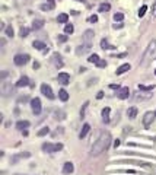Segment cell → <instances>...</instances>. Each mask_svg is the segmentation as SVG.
<instances>
[{"mask_svg": "<svg viewBox=\"0 0 156 175\" xmlns=\"http://www.w3.org/2000/svg\"><path fill=\"white\" fill-rule=\"evenodd\" d=\"M109 144H111V134H109L108 131H102V133L99 134V137L96 139V141L93 143L92 150H90V155H92V156L101 155L102 152L108 150Z\"/></svg>", "mask_w": 156, "mask_h": 175, "instance_id": "6da1fadb", "label": "cell"}, {"mask_svg": "<svg viewBox=\"0 0 156 175\" xmlns=\"http://www.w3.org/2000/svg\"><path fill=\"white\" fill-rule=\"evenodd\" d=\"M155 55H156V41L152 39V41L149 42V45H147L144 54H143V57H141L140 66H141V67H147V66L152 63V60L155 58Z\"/></svg>", "mask_w": 156, "mask_h": 175, "instance_id": "7a4b0ae2", "label": "cell"}, {"mask_svg": "<svg viewBox=\"0 0 156 175\" xmlns=\"http://www.w3.org/2000/svg\"><path fill=\"white\" fill-rule=\"evenodd\" d=\"M63 149V144L61 143H44L42 144V150L47 152V153H54V152H58Z\"/></svg>", "mask_w": 156, "mask_h": 175, "instance_id": "3957f363", "label": "cell"}, {"mask_svg": "<svg viewBox=\"0 0 156 175\" xmlns=\"http://www.w3.org/2000/svg\"><path fill=\"white\" fill-rule=\"evenodd\" d=\"M155 117H156V111H149V112H146L144 117H143V125H144V127H150L152 122L155 121Z\"/></svg>", "mask_w": 156, "mask_h": 175, "instance_id": "277c9868", "label": "cell"}, {"mask_svg": "<svg viewBox=\"0 0 156 175\" xmlns=\"http://www.w3.org/2000/svg\"><path fill=\"white\" fill-rule=\"evenodd\" d=\"M13 61H15L16 66H23V64H26L29 61V55L28 54H16Z\"/></svg>", "mask_w": 156, "mask_h": 175, "instance_id": "5b68a950", "label": "cell"}, {"mask_svg": "<svg viewBox=\"0 0 156 175\" xmlns=\"http://www.w3.org/2000/svg\"><path fill=\"white\" fill-rule=\"evenodd\" d=\"M31 108H32V112H34L35 115H39V114H41V109H42V106H41V99H39V98H34V99L31 101Z\"/></svg>", "mask_w": 156, "mask_h": 175, "instance_id": "8992f818", "label": "cell"}, {"mask_svg": "<svg viewBox=\"0 0 156 175\" xmlns=\"http://www.w3.org/2000/svg\"><path fill=\"white\" fill-rule=\"evenodd\" d=\"M0 89H1V95H3V96H10V95L13 93V86H12V83H9V82H3Z\"/></svg>", "mask_w": 156, "mask_h": 175, "instance_id": "52a82bcc", "label": "cell"}, {"mask_svg": "<svg viewBox=\"0 0 156 175\" xmlns=\"http://www.w3.org/2000/svg\"><path fill=\"white\" fill-rule=\"evenodd\" d=\"M41 92H42V95L44 96H47L48 99H54V93H52V89L47 83H42L41 85Z\"/></svg>", "mask_w": 156, "mask_h": 175, "instance_id": "ba28073f", "label": "cell"}, {"mask_svg": "<svg viewBox=\"0 0 156 175\" xmlns=\"http://www.w3.org/2000/svg\"><path fill=\"white\" fill-rule=\"evenodd\" d=\"M57 80H58L61 85H69V83H70V74H69V73H64V71H61V73H58V76H57Z\"/></svg>", "mask_w": 156, "mask_h": 175, "instance_id": "9c48e42d", "label": "cell"}, {"mask_svg": "<svg viewBox=\"0 0 156 175\" xmlns=\"http://www.w3.org/2000/svg\"><path fill=\"white\" fill-rule=\"evenodd\" d=\"M117 96L120 98V99H127L128 96H130V89L127 86L124 88H120V90H118V93H117Z\"/></svg>", "mask_w": 156, "mask_h": 175, "instance_id": "30bf717a", "label": "cell"}, {"mask_svg": "<svg viewBox=\"0 0 156 175\" xmlns=\"http://www.w3.org/2000/svg\"><path fill=\"white\" fill-rule=\"evenodd\" d=\"M32 47H34L35 50H39V51H42V52L48 51V47H47L44 42H41V41H34V42H32Z\"/></svg>", "mask_w": 156, "mask_h": 175, "instance_id": "8fae6325", "label": "cell"}, {"mask_svg": "<svg viewBox=\"0 0 156 175\" xmlns=\"http://www.w3.org/2000/svg\"><path fill=\"white\" fill-rule=\"evenodd\" d=\"M93 31L92 29H87L85 31V34H83V42L85 44H92V39H93Z\"/></svg>", "mask_w": 156, "mask_h": 175, "instance_id": "7c38bea8", "label": "cell"}, {"mask_svg": "<svg viewBox=\"0 0 156 175\" xmlns=\"http://www.w3.org/2000/svg\"><path fill=\"white\" fill-rule=\"evenodd\" d=\"M90 45H92V44H83V45L77 47V50H76V54H77V55H82V54H85V52L90 51Z\"/></svg>", "mask_w": 156, "mask_h": 175, "instance_id": "4fadbf2b", "label": "cell"}, {"mask_svg": "<svg viewBox=\"0 0 156 175\" xmlns=\"http://www.w3.org/2000/svg\"><path fill=\"white\" fill-rule=\"evenodd\" d=\"M28 85H29V79H28V76H20V77H19V80L16 82V86L17 88L28 86Z\"/></svg>", "mask_w": 156, "mask_h": 175, "instance_id": "5bb4252c", "label": "cell"}, {"mask_svg": "<svg viewBox=\"0 0 156 175\" xmlns=\"http://www.w3.org/2000/svg\"><path fill=\"white\" fill-rule=\"evenodd\" d=\"M73 171H74L73 163H71V162H66V163H64V166H63V172H64V174H71Z\"/></svg>", "mask_w": 156, "mask_h": 175, "instance_id": "9a60e30c", "label": "cell"}, {"mask_svg": "<svg viewBox=\"0 0 156 175\" xmlns=\"http://www.w3.org/2000/svg\"><path fill=\"white\" fill-rule=\"evenodd\" d=\"M54 6H55V3H54V0H50V3H45V4H41L39 7H41V10H52L54 9Z\"/></svg>", "mask_w": 156, "mask_h": 175, "instance_id": "2e32d148", "label": "cell"}, {"mask_svg": "<svg viewBox=\"0 0 156 175\" xmlns=\"http://www.w3.org/2000/svg\"><path fill=\"white\" fill-rule=\"evenodd\" d=\"M101 48H102V50H114V48H117V47L108 44V41L104 38V39H101Z\"/></svg>", "mask_w": 156, "mask_h": 175, "instance_id": "e0dca14e", "label": "cell"}, {"mask_svg": "<svg viewBox=\"0 0 156 175\" xmlns=\"http://www.w3.org/2000/svg\"><path fill=\"white\" fill-rule=\"evenodd\" d=\"M109 112H111V109L108 106H105L102 109V121L104 122H109Z\"/></svg>", "mask_w": 156, "mask_h": 175, "instance_id": "ac0fdd59", "label": "cell"}, {"mask_svg": "<svg viewBox=\"0 0 156 175\" xmlns=\"http://www.w3.org/2000/svg\"><path fill=\"white\" fill-rule=\"evenodd\" d=\"M52 61H54L55 67H63V60H61V57L58 54H54L52 55Z\"/></svg>", "mask_w": 156, "mask_h": 175, "instance_id": "d6986e66", "label": "cell"}, {"mask_svg": "<svg viewBox=\"0 0 156 175\" xmlns=\"http://www.w3.org/2000/svg\"><path fill=\"white\" fill-rule=\"evenodd\" d=\"M44 20L42 19H35L34 22H32V29H41L42 26H44Z\"/></svg>", "mask_w": 156, "mask_h": 175, "instance_id": "ffe728a7", "label": "cell"}, {"mask_svg": "<svg viewBox=\"0 0 156 175\" xmlns=\"http://www.w3.org/2000/svg\"><path fill=\"white\" fill-rule=\"evenodd\" d=\"M28 127H29V121H26V120H20V121L16 122L17 130H23V128H28Z\"/></svg>", "mask_w": 156, "mask_h": 175, "instance_id": "44dd1931", "label": "cell"}, {"mask_svg": "<svg viewBox=\"0 0 156 175\" xmlns=\"http://www.w3.org/2000/svg\"><path fill=\"white\" fill-rule=\"evenodd\" d=\"M58 96H60V99H61L63 102H66V101L69 99V93H67L66 89H60V90H58Z\"/></svg>", "mask_w": 156, "mask_h": 175, "instance_id": "7402d4cb", "label": "cell"}, {"mask_svg": "<svg viewBox=\"0 0 156 175\" xmlns=\"http://www.w3.org/2000/svg\"><path fill=\"white\" fill-rule=\"evenodd\" d=\"M89 130H90V125H89V124H83V127H82V131H80V134H79V137H80V139H83V137H85V136H86L87 133H89Z\"/></svg>", "mask_w": 156, "mask_h": 175, "instance_id": "603a6c76", "label": "cell"}, {"mask_svg": "<svg viewBox=\"0 0 156 175\" xmlns=\"http://www.w3.org/2000/svg\"><path fill=\"white\" fill-rule=\"evenodd\" d=\"M127 115H128V118H131V120L136 118V117H137V108H136V106H131V108L127 111Z\"/></svg>", "mask_w": 156, "mask_h": 175, "instance_id": "cb8c5ba5", "label": "cell"}, {"mask_svg": "<svg viewBox=\"0 0 156 175\" xmlns=\"http://www.w3.org/2000/svg\"><path fill=\"white\" fill-rule=\"evenodd\" d=\"M127 70H130V64H128V63H125V64L120 66V67L117 69V71H115V73H117V74H122V73H125Z\"/></svg>", "mask_w": 156, "mask_h": 175, "instance_id": "d4e9b609", "label": "cell"}, {"mask_svg": "<svg viewBox=\"0 0 156 175\" xmlns=\"http://www.w3.org/2000/svg\"><path fill=\"white\" fill-rule=\"evenodd\" d=\"M67 20H69V15L67 13H61V15H58V18H57V22L58 23H67Z\"/></svg>", "mask_w": 156, "mask_h": 175, "instance_id": "484cf974", "label": "cell"}, {"mask_svg": "<svg viewBox=\"0 0 156 175\" xmlns=\"http://www.w3.org/2000/svg\"><path fill=\"white\" fill-rule=\"evenodd\" d=\"M109 9H111V4H109V3H102V4L99 6L98 12H101V13H105V12H108Z\"/></svg>", "mask_w": 156, "mask_h": 175, "instance_id": "4316f807", "label": "cell"}, {"mask_svg": "<svg viewBox=\"0 0 156 175\" xmlns=\"http://www.w3.org/2000/svg\"><path fill=\"white\" fill-rule=\"evenodd\" d=\"M99 60H101V58L98 57V54H92V55H89V58H87V61H89V63H93V64H96Z\"/></svg>", "mask_w": 156, "mask_h": 175, "instance_id": "83f0119b", "label": "cell"}, {"mask_svg": "<svg viewBox=\"0 0 156 175\" xmlns=\"http://www.w3.org/2000/svg\"><path fill=\"white\" fill-rule=\"evenodd\" d=\"M48 133H50V128H48V127H42L36 134H38V137H42V136H45V134H48Z\"/></svg>", "mask_w": 156, "mask_h": 175, "instance_id": "f1b7e54d", "label": "cell"}, {"mask_svg": "<svg viewBox=\"0 0 156 175\" xmlns=\"http://www.w3.org/2000/svg\"><path fill=\"white\" fill-rule=\"evenodd\" d=\"M54 115H55V117H54L55 120H64V118H66V114H64L63 111H55Z\"/></svg>", "mask_w": 156, "mask_h": 175, "instance_id": "f546056e", "label": "cell"}, {"mask_svg": "<svg viewBox=\"0 0 156 175\" xmlns=\"http://www.w3.org/2000/svg\"><path fill=\"white\" fill-rule=\"evenodd\" d=\"M73 31H74V28H73V25H71V23H67V25H66V26H64V32H66V34H73Z\"/></svg>", "mask_w": 156, "mask_h": 175, "instance_id": "4dcf8cb0", "label": "cell"}, {"mask_svg": "<svg viewBox=\"0 0 156 175\" xmlns=\"http://www.w3.org/2000/svg\"><path fill=\"white\" fill-rule=\"evenodd\" d=\"M29 156H31L29 153H22V155H16V156H13V158H12V162L15 163V162H16V160L19 159V158H29Z\"/></svg>", "mask_w": 156, "mask_h": 175, "instance_id": "1f68e13d", "label": "cell"}, {"mask_svg": "<svg viewBox=\"0 0 156 175\" xmlns=\"http://www.w3.org/2000/svg\"><path fill=\"white\" fill-rule=\"evenodd\" d=\"M153 85H150V86H144V85H139V89L140 90H146V92H150L152 89H153Z\"/></svg>", "mask_w": 156, "mask_h": 175, "instance_id": "d6a6232c", "label": "cell"}, {"mask_svg": "<svg viewBox=\"0 0 156 175\" xmlns=\"http://www.w3.org/2000/svg\"><path fill=\"white\" fill-rule=\"evenodd\" d=\"M6 35H7V36H10V38L13 36V28H12L10 25H9V26H6Z\"/></svg>", "mask_w": 156, "mask_h": 175, "instance_id": "836d02e7", "label": "cell"}, {"mask_svg": "<svg viewBox=\"0 0 156 175\" xmlns=\"http://www.w3.org/2000/svg\"><path fill=\"white\" fill-rule=\"evenodd\" d=\"M122 19H124V15H122L121 12H117V13L114 15V20H115V22H117V20H122Z\"/></svg>", "mask_w": 156, "mask_h": 175, "instance_id": "e575fe53", "label": "cell"}, {"mask_svg": "<svg viewBox=\"0 0 156 175\" xmlns=\"http://www.w3.org/2000/svg\"><path fill=\"white\" fill-rule=\"evenodd\" d=\"M87 105H89V102H85V104H83V106H82V109H80V117H82V118H83V117H85V111H86V108H87Z\"/></svg>", "mask_w": 156, "mask_h": 175, "instance_id": "d590c367", "label": "cell"}, {"mask_svg": "<svg viewBox=\"0 0 156 175\" xmlns=\"http://www.w3.org/2000/svg\"><path fill=\"white\" fill-rule=\"evenodd\" d=\"M146 10H147V6H146V4H143V6L140 7V10H139V16H140V18L143 16V15L146 13Z\"/></svg>", "mask_w": 156, "mask_h": 175, "instance_id": "8d00e7d4", "label": "cell"}, {"mask_svg": "<svg viewBox=\"0 0 156 175\" xmlns=\"http://www.w3.org/2000/svg\"><path fill=\"white\" fill-rule=\"evenodd\" d=\"M28 34H29V29H28V28H22V29H20V36H22V38L28 36Z\"/></svg>", "mask_w": 156, "mask_h": 175, "instance_id": "74e56055", "label": "cell"}, {"mask_svg": "<svg viewBox=\"0 0 156 175\" xmlns=\"http://www.w3.org/2000/svg\"><path fill=\"white\" fill-rule=\"evenodd\" d=\"M90 23H95V22H98V16L96 15H92V16H89V19H87Z\"/></svg>", "mask_w": 156, "mask_h": 175, "instance_id": "f35d334b", "label": "cell"}, {"mask_svg": "<svg viewBox=\"0 0 156 175\" xmlns=\"http://www.w3.org/2000/svg\"><path fill=\"white\" fill-rule=\"evenodd\" d=\"M57 39H58V42H66L67 41V35H60Z\"/></svg>", "mask_w": 156, "mask_h": 175, "instance_id": "ab89813d", "label": "cell"}, {"mask_svg": "<svg viewBox=\"0 0 156 175\" xmlns=\"http://www.w3.org/2000/svg\"><path fill=\"white\" fill-rule=\"evenodd\" d=\"M96 66H98V67H105V66H106V61H105V60H99V61L96 63Z\"/></svg>", "mask_w": 156, "mask_h": 175, "instance_id": "60d3db41", "label": "cell"}, {"mask_svg": "<svg viewBox=\"0 0 156 175\" xmlns=\"http://www.w3.org/2000/svg\"><path fill=\"white\" fill-rule=\"evenodd\" d=\"M118 172H125V174H136L134 169H122V171H118Z\"/></svg>", "mask_w": 156, "mask_h": 175, "instance_id": "b9f144b4", "label": "cell"}, {"mask_svg": "<svg viewBox=\"0 0 156 175\" xmlns=\"http://www.w3.org/2000/svg\"><path fill=\"white\" fill-rule=\"evenodd\" d=\"M96 98H98V99H102V98H104V92H102V90H99V92L96 93Z\"/></svg>", "mask_w": 156, "mask_h": 175, "instance_id": "7bdbcfd3", "label": "cell"}, {"mask_svg": "<svg viewBox=\"0 0 156 175\" xmlns=\"http://www.w3.org/2000/svg\"><path fill=\"white\" fill-rule=\"evenodd\" d=\"M120 144H121V141H120V140H118V139H117V140H115V141H114V147H115V149H117V147H118Z\"/></svg>", "mask_w": 156, "mask_h": 175, "instance_id": "ee69618b", "label": "cell"}, {"mask_svg": "<svg viewBox=\"0 0 156 175\" xmlns=\"http://www.w3.org/2000/svg\"><path fill=\"white\" fill-rule=\"evenodd\" d=\"M112 28H114V29H117V28H122V23H114Z\"/></svg>", "mask_w": 156, "mask_h": 175, "instance_id": "f6af8a7d", "label": "cell"}, {"mask_svg": "<svg viewBox=\"0 0 156 175\" xmlns=\"http://www.w3.org/2000/svg\"><path fill=\"white\" fill-rule=\"evenodd\" d=\"M152 15H153V16L156 18V3L153 4V7H152Z\"/></svg>", "mask_w": 156, "mask_h": 175, "instance_id": "bcb514c9", "label": "cell"}, {"mask_svg": "<svg viewBox=\"0 0 156 175\" xmlns=\"http://www.w3.org/2000/svg\"><path fill=\"white\" fill-rule=\"evenodd\" d=\"M125 55H127V54H125V52H122V54H118V55H114V57H115V58H120V57H125Z\"/></svg>", "mask_w": 156, "mask_h": 175, "instance_id": "7dc6e473", "label": "cell"}, {"mask_svg": "<svg viewBox=\"0 0 156 175\" xmlns=\"http://www.w3.org/2000/svg\"><path fill=\"white\" fill-rule=\"evenodd\" d=\"M26 99H28V98H26V96H23V98H19V99H17V102H22V101H23V102H25V101H26Z\"/></svg>", "mask_w": 156, "mask_h": 175, "instance_id": "c3c4849f", "label": "cell"}, {"mask_svg": "<svg viewBox=\"0 0 156 175\" xmlns=\"http://www.w3.org/2000/svg\"><path fill=\"white\" fill-rule=\"evenodd\" d=\"M111 89H118V85H111Z\"/></svg>", "mask_w": 156, "mask_h": 175, "instance_id": "681fc988", "label": "cell"}, {"mask_svg": "<svg viewBox=\"0 0 156 175\" xmlns=\"http://www.w3.org/2000/svg\"><path fill=\"white\" fill-rule=\"evenodd\" d=\"M15 175H20V174H15Z\"/></svg>", "mask_w": 156, "mask_h": 175, "instance_id": "f907efd6", "label": "cell"}, {"mask_svg": "<svg viewBox=\"0 0 156 175\" xmlns=\"http://www.w3.org/2000/svg\"><path fill=\"white\" fill-rule=\"evenodd\" d=\"M77 1H82V0H77Z\"/></svg>", "mask_w": 156, "mask_h": 175, "instance_id": "816d5d0a", "label": "cell"}, {"mask_svg": "<svg viewBox=\"0 0 156 175\" xmlns=\"http://www.w3.org/2000/svg\"><path fill=\"white\" fill-rule=\"evenodd\" d=\"M155 74H156V70H155Z\"/></svg>", "mask_w": 156, "mask_h": 175, "instance_id": "f5cc1de1", "label": "cell"}]
</instances>
